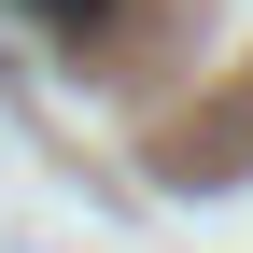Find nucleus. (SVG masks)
<instances>
[{"mask_svg": "<svg viewBox=\"0 0 253 253\" xmlns=\"http://www.w3.org/2000/svg\"><path fill=\"white\" fill-rule=\"evenodd\" d=\"M42 28H113V0H28Z\"/></svg>", "mask_w": 253, "mask_h": 253, "instance_id": "1", "label": "nucleus"}]
</instances>
